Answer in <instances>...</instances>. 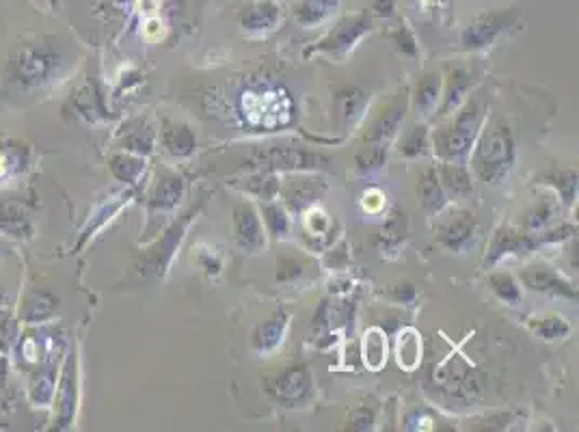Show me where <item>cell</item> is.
Wrapping results in <instances>:
<instances>
[{
    "label": "cell",
    "mask_w": 579,
    "mask_h": 432,
    "mask_svg": "<svg viewBox=\"0 0 579 432\" xmlns=\"http://www.w3.org/2000/svg\"><path fill=\"white\" fill-rule=\"evenodd\" d=\"M370 104V93H366L359 87H348L342 93H338V113L342 119L344 128H353L357 121L366 113Z\"/></svg>",
    "instance_id": "16"
},
{
    "label": "cell",
    "mask_w": 579,
    "mask_h": 432,
    "mask_svg": "<svg viewBox=\"0 0 579 432\" xmlns=\"http://www.w3.org/2000/svg\"><path fill=\"white\" fill-rule=\"evenodd\" d=\"M396 357H398V366L407 372H413L417 366H420L422 340L415 329H405L398 335Z\"/></svg>",
    "instance_id": "23"
},
{
    "label": "cell",
    "mask_w": 579,
    "mask_h": 432,
    "mask_svg": "<svg viewBox=\"0 0 579 432\" xmlns=\"http://www.w3.org/2000/svg\"><path fill=\"white\" fill-rule=\"evenodd\" d=\"M361 355H363V363L372 370V372H379L385 361H387V340H385V333L379 327H372L363 335V342H361Z\"/></svg>",
    "instance_id": "20"
},
{
    "label": "cell",
    "mask_w": 579,
    "mask_h": 432,
    "mask_svg": "<svg viewBox=\"0 0 579 432\" xmlns=\"http://www.w3.org/2000/svg\"><path fill=\"white\" fill-rule=\"evenodd\" d=\"M288 324H290V316L286 312H277L266 322H262L258 329L253 333V350L255 353H260L264 357H268L271 353L284 344L286 340V333H288Z\"/></svg>",
    "instance_id": "13"
},
{
    "label": "cell",
    "mask_w": 579,
    "mask_h": 432,
    "mask_svg": "<svg viewBox=\"0 0 579 432\" xmlns=\"http://www.w3.org/2000/svg\"><path fill=\"white\" fill-rule=\"evenodd\" d=\"M441 76L439 74H426L415 89V108L417 113L428 117L430 113H435V108L441 102Z\"/></svg>",
    "instance_id": "22"
},
{
    "label": "cell",
    "mask_w": 579,
    "mask_h": 432,
    "mask_svg": "<svg viewBox=\"0 0 579 432\" xmlns=\"http://www.w3.org/2000/svg\"><path fill=\"white\" fill-rule=\"evenodd\" d=\"M385 162H387V145H379V143H368L363 150L355 156V169L359 175H376L385 169Z\"/></svg>",
    "instance_id": "25"
},
{
    "label": "cell",
    "mask_w": 579,
    "mask_h": 432,
    "mask_svg": "<svg viewBox=\"0 0 579 432\" xmlns=\"http://www.w3.org/2000/svg\"><path fill=\"white\" fill-rule=\"evenodd\" d=\"M515 139L502 119H493L478 137L471 167L484 184H500L515 165Z\"/></svg>",
    "instance_id": "1"
},
{
    "label": "cell",
    "mask_w": 579,
    "mask_h": 432,
    "mask_svg": "<svg viewBox=\"0 0 579 432\" xmlns=\"http://www.w3.org/2000/svg\"><path fill=\"white\" fill-rule=\"evenodd\" d=\"M240 108L247 124L262 130L288 126L294 115V102L288 91L271 85H253L242 91Z\"/></svg>",
    "instance_id": "2"
},
{
    "label": "cell",
    "mask_w": 579,
    "mask_h": 432,
    "mask_svg": "<svg viewBox=\"0 0 579 432\" xmlns=\"http://www.w3.org/2000/svg\"><path fill=\"white\" fill-rule=\"evenodd\" d=\"M305 273V266L303 262H299L296 258H279L277 260V281H296L299 277H303Z\"/></svg>",
    "instance_id": "35"
},
{
    "label": "cell",
    "mask_w": 579,
    "mask_h": 432,
    "mask_svg": "<svg viewBox=\"0 0 579 432\" xmlns=\"http://www.w3.org/2000/svg\"><path fill=\"white\" fill-rule=\"evenodd\" d=\"M517 18L513 13H482L471 22L461 35V44L465 50H482L491 46L500 33H504Z\"/></svg>",
    "instance_id": "7"
},
{
    "label": "cell",
    "mask_w": 579,
    "mask_h": 432,
    "mask_svg": "<svg viewBox=\"0 0 579 432\" xmlns=\"http://www.w3.org/2000/svg\"><path fill=\"white\" fill-rule=\"evenodd\" d=\"M342 0H299L294 5V20L305 29L329 20L340 9Z\"/></svg>",
    "instance_id": "17"
},
{
    "label": "cell",
    "mask_w": 579,
    "mask_h": 432,
    "mask_svg": "<svg viewBox=\"0 0 579 432\" xmlns=\"http://www.w3.org/2000/svg\"><path fill=\"white\" fill-rule=\"evenodd\" d=\"M163 143L167 147V152L173 154V156H178V158L191 156L197 150L195 132L188 128L186 124L167 126V130L163 134Z\"/></svg>",
    "instance_id": "24"
},
{
    "label": "cell",
    "mask_w": 579,
    "mask_h": 432,
    "mask_svg": "<svg viewBox=\"0 0 579 432\" xmlns=\"http://www.w3.org/2000/svg\"><path fill=\"white\" fill-rule=\"evenodd\" d=\"M249 165L255 171H316L327 169L331 160L318 152L301 150V147L290 145H271L258 147L249 158Z\"/></svg>",
    "instance_id": "4"
},
{
    "label": "cell",
    "mask_w": 579,
    "mask_h": 432,
    "mask_svg": "<svg viewBox=\"0 0 579 432\" xmlns=\"http://www.w3.org/2000/svg\"><path fill=\"white\" fill-rule=\"evenodd\" d=\"M281 20V9L273 0H255L240 13V24L247 33H268Z\"/></svg>",
    "instance_id": "14"
},
{
    "label": "cell",
    "mask_w": 579,
    "mask_h": 432,
    "mask_svg": "<svg viewBox=\"0 0 579 432\" xmlns=\"http://www.w3.org/2000/svg\"><path fill=\"white\" fill-rule=\"evenodd\" d=\"M428 147H430L428 128H426L424 124H417V126L407 134L405 143H402L400 156H405V158H420V156L428 154Z\"/></svg>",
    "instance_id": "31"
},
{
    "label": "cell",
    "mask_w": 579,
    "mask_h": 432,
    "mask_svg": "<svg viewBox=\"0 0 579 432\" xmlns=\"http://www.w3.org/2000/svg\"><path fill=\"white\" fill-rule=\"evenodd\" d=\"M521 277L525 281V286L534 292L564 296V299H577V290L567 279L560 277L556 270H551L549 266H541V264L528 266L523 270Z\"/></svg>",
    "instance_id": "12"
},
{
    "label": "cell",
    "mask_w": 579,
    "mask_h": 432,
    "mask_svg": "<svg viewBox=\"0 0 579 432\" xmlns=\"http://www.w3.org/2000/svg\"><path fill=\"white\" fill-rule=\"evenodd\" d=\"M407 422H409L411 430H430V428H433V426H430V424H433V420H430V417H426V415H415V417L411 415Z\"/></svg>",
    "instance_id": "43"
},
{
    "label": "cell",
    "mask_w": 579,
    "mask_h": 432,
    "mask_svg": "<svg viewBox=\"0 0 579 432\" xmlns=\"http://www.w3.org/2000/svg\"><path fill=\"white\" fill-rule=\"evenodd\" d=\"M370 31H372V22L368 18V13H353V16H346L335 24L314 48L307 50V54L327 52V54H338V57H342V54L353 50L359 39L366 37Z\"/></svg>",
    "instance_id": "5"
},
{
    "label": "cell",
    "mask_w": 579,
    "mask_h": 432,
    "mask_svg": "<svg viewBox=\"0 0 579 432\" xmlns=\"http://www.w3.org/2000/svg\"><path fill=\"white\" fill-rule=\"evenodd\" d=\"M245 182L247 184L240 186L242 191L260 197L264 201H273L281 191V184L277 180V175L271 171H255L251 178H247Z\"/></svg>",
    "instance_id": "26"
},
{
    "label": "cell",
    "mask_w": 579,
    "mask_h": 432,
    "mask_svg": "<svg viewBox=\"0 0 579 432\" xmlns=\"http://www.w3.org/2000/svg\"><path fill=\"white\" fill-rule=\"evenodd\" d=\"M374 424V413L370 409H357L350 415V428L353 430H368Z\"/></svg>",
    "instance_id": "39"
},
{
    "label": "cell",
    "mask_w": 579,
    "mask_h": 432,
    "mask_svg": "<svg viewBox=\"0 0 579 432\" xmlns=\"http://www.w3.org/2000/svg\"><path fill=\"white\" fill-rule=\"evenodd\" d=\"M363 208H366V212H370V214L381 212L385 208L383 193L376 191V188H372V191H368L366 195H363Z\"/></svg>",
    "instance_id": "40"
},
{
    "label": "cell",
    "mask_w": 579,
    "mask_h": 432,
    "mask_svg": "<svg viewBox=\"0 0 579 432\" xmlns=\"http://www.w3.org/2000/svg\"><path fill=\"white\" fill-rule=\"evenodd\" d=\"M534 333L538 337H543V340L551 342V340H562V337H567L571 327H569V322L564 320L562 316L558 314H551V316H545V318H538L534 324Z\"/></svg>",
    "instance_id": "29"
},
{
    "label": "cell",
    "mask_w": 579,
    "mask_h": 432,
    "mask_svg": "<svg viewBox=\"0 0 579 432\" xmlns=\"http://www.w3.org/2000/svg\"><path fill=\"white\" fill-rule=\"evenodd\" d=\"M489 286L491 290L500 296V299L508 305L517 307L521 303V288L517 286L515 277L510 273H493L489 275Z\"/></svg>",
    "instance_id": "28"
},
{
    "label": "cell",
    "mask_w": 579,
    "mask_h": 432,
    "mask_svg": "<svg viewBox=\"0 0 579 432\" xmlns=\"http://www.w3.org/2000/svg\"><path fill=\"white\" fill-rule=\"evenodd\" d=\"M556 216V208L549 204V201H543L541 206H538L532 216H530V229L532 232H538V229H545L551 221H554Z\"/></svg>",
    "instance_id": "37"
},
{
    "label": "cell",
    "mask_w": 579,
    "mask_h": 432,
    "mask_svg": "<svg viewBox=\"0 0 579 432\" xmlns=\"http://www.w3.org/2000/svg\"><path fill=\"white\" fill-rule=\"evenodd\" d=\"M469 85H471V76L465 70H452V74L448 78L446 91H443V96H441L439 115H443V117L452 115L456 108L461 106Z\"/></svg>",
    "instance_id": "21"
},
{
    "label": "cell",
    "mask_w": 579,
    "mask_h": 432,
    "mask_svg": "<svg viewBox=\"0 0 579 432\" xmlns=\"http://www.w3.org/2000/svg\"><path fill=\"white\" fill-rule=\"evenodd\" d=\"M439 173V180L443 184V191L446 195L454 197H465L474 193V184H471L469 169L459 165V162H443Z\"/></svg>",
    "instance_id": "18"
},
{
    "label": "cell",
    "mask_w": 579,
    "mask_h": 432,
    "mask_svg": "<svg viewBox=\"0 0 579 432\" xmlns=\"http://www.w3.org/2000/svg\"><path fill=\"white\" fill-rule=\"evenodd\" d=\"M372 7L374 13L381 18H392L394 16V7H396V0H372Z\"/></svg>",
    "instance_id": "41"
},
{
    "label": "cell",
    "mask_w": 579,
    "mask_h": 432,
    "mask_svg": "<svg viewBox=\"0 0 579 432\" xmlns=\"http://www.w3.org/2000/svg\"><path fill=\"white\" fill-rule=\"evenodd\" d=\"M392 39L402 54H407V57H417V42L407 24L398 26V29L392 33Z\"/></svg>",
    "instance_id": "36"
},
{
    "label": "cell",
    "mask_w": 579,
    "mask_h": 432,
    "mask_svg": "<svg viewBox=\"0 0 579 432\" xmlns=\"http://www.w3.org/2000/svg\"><path fill=\"white\" fill-rule=\"evenodd\" d=\"M417 191H420V201L428 212H441L443 206H446L448 195L446 191H443V184L439 180L437 169L433 167L424 169L420 178V188H417Z\"/></svg>",
    "instance_id": "19"
},
{
    "label": "cell",
    "mask_w": 579,
    "mask_h": 432,
    "mask_svg": "<svg viewBox=\"0 0 579 432\" xmlns=\"http://www.w3.org/2000/svg\"><path fill=\"white\" fill-rule=\"evenodd\" d=\"M538 245V238L532 234H523L519 229L504 225L497 229V234L491 242V249L487 255V264H497L508 255H528Z\"/></svg>",
    "instance_id": "9"
},
{
    "label": "cell",
    "mask_w": 579,
    "mask_h": 432,
    "mask_svg": "<svg viewBox=\"0 0 579 432\" xmlns=\"http://www.w3.org/2000/svg\"><path fill=\"white\" fill-rule=\"evenodd\" d=\"M331 229V219L327 212H322L320 208H309L305 214V232L307 236H327Z\"/></svg>",
    "instance_id": "33"
},
{
    "label": "cell",
    "mask_w": 579,
    "mask_h": 432,
    "mask_svg": "<svg viewBox=\"0 0 579 432\" xmlns=\"http://www.w3.org/2000/svg\"><path fill=\"white\" fill-rule=\"evenodd\" d=\"M264 223L268 232H271L275 238H286L290 232V219H288L286 208L273 204V201H266Z\"/></svg>",
    "instance_id": "30"
},
{
    "label": "cell",
    "mask_w": 579,
    "mask_h": 432,
    "mask_svg": "<svg viewBox=\"0 0 579 432\" xmlns=\"http://www.w3.org/2000/svg\"><path fill=\"white\" fill-rule=\"evenodd\" d=\"M182 195H184V180L180 175H167V178L158 184L152 204L160 210H171L178 206Z\"/></svg>",
    "instance_id": "27"
},
{
    "label": "cell",
    "mask_w": 579,
    "mask_h": 432,
    "mask_svg": "<svg viewBox=\"0 0 579 432\" xmlns=\"http://www.w3.org/2000/svg\"><path fill=\"white\" fill-rule=\"evenodd\" d=\"M405 113H407V100L405 98L396 100L392 106L385 108V111L376 117L366 141L379 143V145H389V141H392L398 134L402 121H405Z\"/></svg>",
    "instance_id": "15"
},
{
    "label": "cell",
    "mask_w": 579,
    "mask_h": 432,
    "mask_svg": "<svg viewBox=\"0 0 579 432\" xmlns=\"http://www.w3.org/2000/svg\"><path fill=\"white\" fill-rule=\"evenodd\" d=\"M405 234H407L405 212H394V214L387 219V223H385V232H383L385 245H387V247L398 245V242H402V238H405Z\"/></svg>",
    "instance_id": "34"
},
{
    "label": "cell",
    "mask_w": 579,
    "mask_h": 432,
    "mask_svg": "<svg viewBox=\"0 0 579 432\" xmlns=\"http://www.w3.org/2000/svg\"><path fill=\"white\" fill-rule=\"evenodd\" d=\"M433 381L439 389L450 391V394H469L474 381H471V366L465 363L459 355H452L446 361L439 363V368L433 370Z\"/></svg>",
    "instance_id": "11"
},
{
    "label": "cell",
    "mask_w": 579,
    "mask_h": 432,
    "mask_svg": "<svg viewBox=\"0 0 579 432\" xmlns=\"http://www.w3.org/2000/svg\"><path fill=\"white\" fill-rule=\"evenodd\" d=\"M197 262H199L201 268H204V273L210 275V277L219 275V273H221V268H223L221 255H219V253H214L212 249H201L199 255H197Z\"/></svg>",
    "instance_id": "38"
},
{
    "label": "cell",
    "mask_w": 579,
    "mask_h": 432,
    "mask_svg": "<svg viewBox=\"0 0 579 432\" xmlns=\"http://www.w3.org/2000/svg\"><path fill=\"white\" fill-rule=\"evenodd\" d=\"M547 180L556 188L564 204H573V199L577 195V171L562 169V171L551 173Z\"/></svg>",
    "instance_id": "32"
},
{
    "label": "cell",
    "mask_w": 579,
    "mask_h": 432,
    "mask_svg": "<svg viewBox=\"0 0 579 432\" xmlns=\"http://www.w3.org/2000/svg\"><path fill=\"white\" fill-rule=\"evenodd\" d=\"M415 288L411 286V283H400V286L396 288V299L402 301V303H413L415 301Z\"/></svg>",
    "instance_id": "42"
},
{
    "label": "cell",
    "mask_w": 579,
    "mask_h": 432,
    "mask_svg": "<svg viewBox=\"0 0 579 432\" xmlns=\"http://www.w3.org/2000/svg\"><path fill=\"white\" fill-rule=\"evenodd\" d=\"M268 391H271V396L279 404H284V407H303V404L314 396L312 372H309L305 363H294V366L286 368L275 378Z\"/></svg>",
    "instance_id": "6"
},
{
    "label": "cell",
    "mask_w": 579,
    "mask_h": 432,
    "mask_svg": "<svg viewBox=\"0 0 579 432\" xmlns=\"http://www.w3.org/2000/svg\"><path fill=\"white\" fill-rule=\"evenodd\" d=\"M454 113L456 117L446 128L437 130L433 139L435 154L443 162L463 160L471 152V147H474L484 121V111L476 100L465 102L463 106L456 108Z\"/></svg>",
    "instance_id": "3"
},
{
    "label": "cell",
    "mask_w": 579,
    "mask_h": 432,
    "mask_svg": "<svg viewBox=\"0 0 579 432\" xmlns=\"http://www.w3.org/2000/svg\"><path fill=\"white\" fill-rule=\"evenodd\" d=\"M234 238L245 253H260L266 247V234L260 214L251 204H238L234 208Z\"/></svg>",
    "instance_id": "8"
},
{
    "label": "cell",
    "mask_w": 579,
    "mask_h": 432,
    "mask_svg": "<svg viewBox=\"0 0 579 432\" xmlns=\"http://www.w3.org/2000/svg\"><path fill=\"white\" fill-rule=\"evenodd\" d=\"M476 234V221L474 214L469 212H454L450 219L443 221L437 227V240L443 247L454 253L465 251Z\"/></svg>",
    "instance_id": "10"
}]
</instances>
